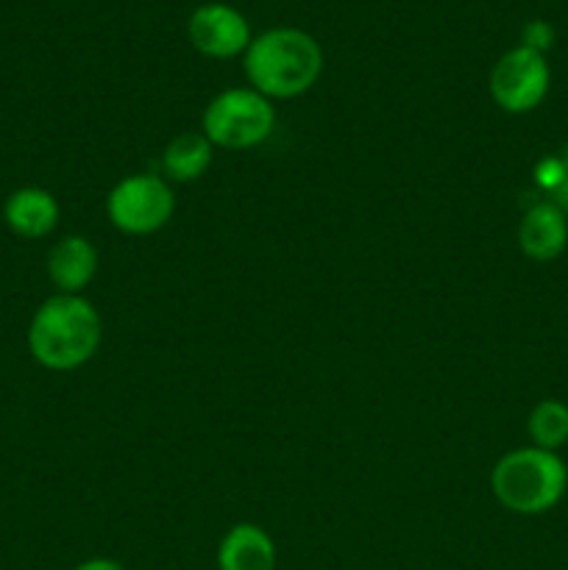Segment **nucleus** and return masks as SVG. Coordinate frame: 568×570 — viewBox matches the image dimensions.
<instances>
[{
    "label": "nucleus",
    "mask_w": 568,
    "mask_h": 570,
    "mask_svg": "<svg viewBox=\"0 0 568 570\" xmlns=\"http://www.w3.org/2000/svg\"><path fill=\"white\" fill-rule=\"evenodd\" d=\"M100 337L104 321L84 295H50L28 323V351L48 371H76L87 365Z\"/></svg>",
    "instance_id": "obj_1"
},
{
    "label": "nucleus",
    "mask_w": 568,
    "mask_h": 570,
    "mask_svg": "<svg viewBox=\"0 0 568 570\" xmlns=\"http://www.w3.org/2000/svg\"><path fill=\"white\" fill-rule=\"evenodd\" d=\"M251 89L271 98H298L315 87L323 70V50L298 28H271L251 39L243 53Z\"/></svg>",
    "instance_id": "obj_2"
},
{
    "label": "nucleus",
    "mask_w": 568,
    "mask_h": 570,
    "mask_svg": "<svg viewBox=\"0 0 568 570\" xmlns=\"http://www.w3.org/2000/svg\"><path fill=\"white\" fill-rule=\"evenodd\" d=\"M496 501L516 515H543L568 490V468L557 451L516 449L501 456L490 473Z\"/></svg>",
    "instance_id": "obj_3"
},
{
    "label": "nucleus",
    "mask_w": 568,
    "mask_h": 570,
    "mask_svg": "<svg viewBox=\"0 0 568 570\" xmlns=\"http://www.w3.org/2000/svg\"><path fill=\"white\" fill-rule=\"evenodd\" d=\"M276 126L273 104L251 87H234L215 95L204 111V128L215 148L248 150L265 142Z\"/></svg>",
    "instance_id": "obj_4"
},
{
    "label": "nucleus",
    "mask_w": 568,
    "mask_h": 570,
    "mask_svg": "<svg viewBox=\"0 0 568 570\" xmlns=\"http://www.w3.org/2000/svg\"><path fill=\"white\" fill-rule=\"evenodd\" d=\"M111 226L131 237H145L167 226L176 212L170 181L156 173H134L120 178L106 198Z\"/></svg>",
    "instance_id": "obj_5"
},
{
    "label": "nucleus",
    "mask_w": 568,
    "mask_h": 570,
    "mask_svg": "<svg viewBox=\"0 0 568 570\" xmlns=\"http://www.w3.org/2000/svg\"><path fill=\"white\" fill-rule=\"evenodd\" d=\"M551 87V70L546 56L527 48H512L490 70V98L507 115H527L538 109Z\"/></svg>",
    "instance_id": "obj_6"
},
{
    "label": "nucleus",
    "mask_w": 568,
    "mask_h": 570,
    "mask_svg": "<svg viewBox=\"0 0 568 570\" xmlns=\"http://www.w3.org/2000/svg\"><path fill=\"white\" fill-rule=\"evenodd\" d=\"M189 42L209 59H234L251 45L248 20L226 3H206L187 22Z\"/></svg>",
    "instance_id": "obj_7"
},
{
    "label": "nucleus",
    "mask_w": 568,
    "mask_h": 570,
    "mask_svg": "<svg viewBox=\"0 0 568 570\" xmlns=\"http://www.w3.org/2000/svg\"><path fill=\"white\" fill-rule=\"evenodd\" d=\"M518 245L535 262L557 259L568 245V217L551 200H538L523 212Z\"/></svg>",
    "instance_id": "obj_8"
},
{
    "label": "nucleus",
    "mask_w": 568,
    "mask_h": 570,
    "mask_svg": "<svg viewBox=\"0 0 568 570\" xmlns=\"http://www.w3.org/2000/svg\"><path fill=\"white\" fill-rule=\"evenodd\" d=\"M98 273V250L81 234H67L50 248L48 278L56 293L81 295Z\"/></svg>",
    "instance_id": "obj_9"
},
{
    "label": "nucleus",
    "mask_w": 568,
    "mask_h": 570,
    "mask_svg": "<svg viewBox=\"0 0 568 570\" xmlns=\"http://www.w3.org/2000/svg\"><path fill=\"white\" fill-rule=\"evenodd\" d=\"M59 200L42 187H20L6 198L3 220L22 239H42L59 226Z\"/></svg>",
    "instance_id": "obj_10"
},
{
    "label": "nucleus",
    "mask_w": 568,
    "mask_h": 570,
    "mask_svg": "<svg viewBox=\"0 0 568 570\" xmlns=\"http://www.w3.org/2000/svg\"><path fill=\"white\" fill-rule=\"evenodd\" d=\"M217 570H276V543L256 523H237L217 546Z\"/></svg>",
    "instance_id": "obj_11"
},
{
    "label": "nucleus",
    "mask_w": 568,
    "mask_h": 570,
    "mask_svg": "<svg viewBox=\"0 0 568 570\" xmlns=\"http://www.w3.org/2000/svg\"><path fill=\"white\" fill-rule=\"evenodd\" d=\"M215 159V145L204 131H184L173 137L161 150V176L170 184L198 181Z\"/></svg>",
    "instance_id": "obj_12"
},
{
    "label": "nucleus",
    "mask_w": 568,
    "mask_h": 570,
    "mask_svg": "<svg viewBox=\"0 0 568 570\" xmlns=\"http://www.w3.org/2000/svg\"><path fill=\"white\" fill-rule=\"evenodd\" d=\"M527 432L538 449L560 451L568 443V406L557 399H543L529 412Z\"/></svg>",
    "instance_id": "obj_13"
},
{
    "label": "nucleus",
    "mask_w": 568,
    "mask_h": 570,
    "mask_svg": "<svg viewBox=\"0 0 568 570\" xmlns=\"http://www.w3.org/2000/svg\"><path fill=\"white\" fill-rule=\"evenodd\" d=\"M555 39H557L555 26H551L549 20H529L527 26L521 28V48L535 50V53L540 56L549 53Z\"/></svg>",
    "instance_id": "obj_14"
},
{
    "label": "nucleus",
    "mask_w": 568,
    "mask_h": 570,
    "mask_svg": "<svg viewBox=\"0 0 568 570\" xmlns=\"http://www.w3.org/2000/svg\"><path fill=\"white\" fill-rule=\"evenodd\" d=\"M568 178V165L562 156H546L535 165V184H538L543 193H555L562 181Z\"/></svg>",
    "instance_id": "obj_15"
},
{
    "label": "nucleus",
    "mask_w": 568,
    "mask_h": 570,
    "mask_svg": "<svg viewBox=\"0 0 568 570\" xmlns=\"http://www.w3.org/2000/svg\"><path fill=\"white\" fill-rule=\"evenodd\" d=\"M72 570H128L123 562L109 560V557H92V560H84L81 566H76Z\"/></svg>",
    "instance_id": "obj_16"
},
{
    "label": "nucleus",
    "mask_w": 568,
    "mask_h": 570,
    "mask_svg": "<svg viewBox=\"0 0 568 570\" xmlns=\"http://www.w3.org/2000/svg\"><path fill=\"white\" fill-rule=\"evenodd\" d=\"M549 200L562 212V215H568V178L555 189V193H551Z\"/></svg>",
    "instance_id": "obj_17"
},
{
    "label": "nucleus",
    "mask_w": 568,
    "mask_h": 570,
    "mask_svg": "<svg viewBox=\"0 0 568 570\" xmlns=\"http://www.w3.org/2000/svg\"><path fill=\"white\" fill-rule=\"evenodd\" d=\"M562 159H566V165H568V145H566V150H562Z\"/></svg>",
    "instance_id": "obj_18"
}]
</instances>
